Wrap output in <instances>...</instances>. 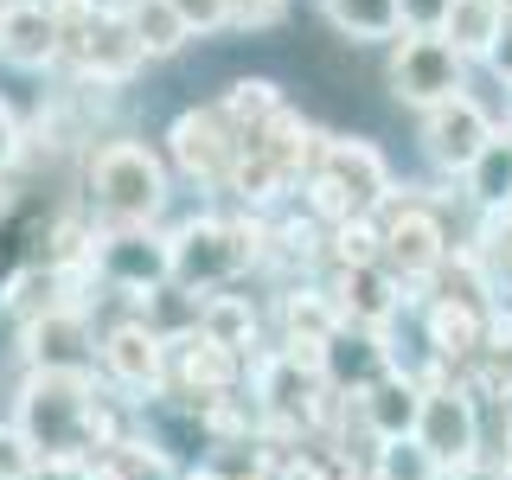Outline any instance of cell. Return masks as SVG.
<instances>
[{"label": "cell", "instance_id": "cell-1", "mask_svg": "<svg viewBox=\"0 0 512 480\" xmlns=\"http://www.w3.org/2000/svg\"><path fill=\"white\" fill-rule=\"evenodd\" d=\"M96 397L84 372H32L20 391V416H13V436L32 448V461H64L77 448L96 442Z\"/></svg>", "mask_w": 512, "mask_h": 480}, {"label": "cell", "instance_id": "cell-2", "mask_svg": "<svg viewBox=\"0 0 512 480\" xmlns=\"http://www.w3.org/2000/svg\"><path fill=\"white\" fill-rule=\"evenodd\" d=\"M84 186H90V205L109 231H148L160 218V205H167V167L141 141H103V148H90Z\"/></svg>", "mask_w": 512, "mask_h": 480}, {"label": "cell", "instance_id": "cell-3", "mask_svg": "<svg viewBox=\"0 0 512 480\" xmlns=\"http://www.w3.org/2000/svg\"><path fill=\"white\" fill-rule=\"evenodd\" d=\"M263 231L231 218H192L167 237V276L180 288H224L244 263H256Z\"/></svg>", "mask_w": 512, "mask_h": 480}, {"label": "cell", "instance_id": "cell-4", "mask_svg": "<svg viewBox=\"0 0 512 480\" xmlns=\"http://www.w3.org/2000/svg\"><path fill=\"white\" fill-rule=\"evenodd\" d=\"M378 263L397 276V288L416 282V276H436V263L448 256V237H442V224L429 205H416V199H384L378 212Z\"/></svg>", "mask_w": 512, "mask_h": 480}, {"label": "cell", "instance_id": "cell-5", "mask_svg": "<svg viewBox=\"0 0 512 480\" xmlns=\"http://www.w3.org/2000/svg\"><path fill=\"white\" fill-rule=\"evenodd\" d=\"M461 71H468V58H461L442 32H404L397 52H391V96L410 103V109H436V103L468 90Z\"/></svg>", "mask_w": 512, "mask_h": 480}, {"label": "cell", "instance_id": "cell-6", "mask_svg": "<svg viewBox=\"0 0 512 480\" xmlns=\"http://www.w3.org/2000/svg\"><path fill=\"white\" fill-rule=\"evenodd\" d=\"M64 64H71L84 84H96V90H116V84H128V77L141 71V45L128 39V20L116 7H90L84 13V26L71 32V45H64Z\"/></svg>", "mask_w": 512, "mask_h": 480}, {"label": "cell", "instance_id": "cell-7", "mask_svg": "<svg viewBox=\"0 0 512 480\" xmlns=\"http://www.w3.org/2000/svg\"><path fill=\"white\" fill-rule=\"evenodd\" d=\"M314 173L346 199L352 218H372L378 205L391 199V167H384V154L372 148V141H359V135H327Z\"/></svg>", "mask_w": 512, "mask_h": 480}, {"label": "cell", "instance_id": "cell-8", "mask_svg": "<svg viewBox=\"0 0 512 480\" xmlns=\"http://www.w3.org/2000/svg\"><path fill=\"white\" fill-rule=\"evenodd\" d=\"M90 263L96 276L122 295H160L173 276H167V237L154 231H103L90 237Z\"/></svg>", "mask_w": 512, "mask_h": 480}, {"label": "cell", "instance_id": "cell-9", "mask_svg": "<svg viewBox=\"0 0 512 480\" xmlns=\"http://www.w3.org/2000/svg\"><path fill=\"white\" fill-rule=\"evenodd\" d=\"M167 148H173V160H180L186 180L224 186L231 167H237V154H244V141L231 135V122H224L218 109H186V116L167 128Z\"/></svg>", "mask_w": 512, "mask_h": 480}, {"label": "cell", "instance_id": "cell-10", "mask_svg": "<svg viewBox=\"0 0 512 480\" xmlns=\"http://www.w3.org/2000/svg\"><path fill=\"white\" fill-rule=\"evenodd\" d=\"M487 141H493V122H487V109H480L468 90L436 103V109H423V154L436 160L442 173H468Z\"/></svg>", "mask_w": 512, "mask_h": 480}, {"label": "cell", "instance_id": "cell-11", "mask_svg": "<svg viewBox=\"0 0 512 480\" xmlns=\"http://www.w3.org/2000/svg\"><path fill=\"white\" fill-rule=\"evenodd\" d=\"M474 436H480V423H474L468 397H461V391H429L410 442L423 448L436 468H461V461H474Z\"/></svg>", "mask_w": 512, "mask_h": 480}, {"label": "cell", "instance_id": "cell-12", "mask_svg": "<svg viewBox=\"0 0 512 480\" xmlns=\"http://www.w3.org/2000/svg\"><path fill=\"white\" fill-rule=\"evenodd\" d=\"M327 301L340 308V327H365V333H378L384 320L397 314L404 288H397V276H391L384 263H346Z\"/></svg>", "mask_w": 512, "mask_h": 480}, {"label": "cell", "instance_id": "cell-13", "mask_svg": "<svg viewBox=\"0 0 512 480\" xmlns=\"http://www.w3.org/2000/svg\"><path fill=\"white\" fill-rule=\"evenodd\" d=\"M26 340H32V365H39V372H84V365L96 359L90 320L77 308H45L26 327Z\"/></svg>", "mask_w": 512, "mask_h": 480}, {"label": "cell", "instance_id": "cell-14", "mask_svg": "<svg viewBox=\"0 0 512 480\" xmlns=\"http://www.w3.org/2000/svg\"><path fill=\"white\" fill-rule=\"evenodd\" d=\"M103 365L122 391H154L167 378V340L154 327H141V320H128V327H116L103 340Z\"/></svg>", "mask_w": 512, "mask_h": 480}, {"label": "cell", "instance_id": "cell-15", "mask_svg": "<svg viewBox=\"0 0 512 480\" xmlns=\"http://www.w3.org/2000/svg\"><path fill=\"white\" fill-rule=\"evenodd\" d=\"M416 416H423V391H416L410 378L384 372L378 384H365V423L378 429V442H410Z\"/></svg>", "mask_w": 512, "mask_h": 480}, {"label": "cell", "instance_id": "cell-16", "mask_svg": "<svg viewBox=\"0 0 512 480\" xmlns=\"http://www.w3.org/2000/svg\"><path fill=\"white\" fill-rule=\"evenodd\" d=\"M384 365L391 359H384L378 333H365V327H340L320 346V378H333V384H378Z\"/></svg>", "mask_w": 512, "mask_h": 480}, {"label": "cell", "instance_id": "cell-17", "mask_svg": "<svg viewBox=\"0 0 512 480\" xmlns=\"http://www.w3.org/2000/svg\"><path fill=\"white\" fill-rule=\"evenodd\" d=\"M282 327H288V352H308V359L320 365V346L340 333V308H333L320 288H295V295L282 301Z\"/></svg>", "mask_w": 512, "mask_h": 480}, {"label": "cell", "instance_id": "cell-18", "mask_svg": "<svg viewBox=\"0 0 512 480\" xmlns=\"http://www.w3.org/2000/svg\"><path fill=\"white\" fill-rule=\"evenodd\" d=\"M282 109H288V103H282V90L269 84V77H237V84L224 90L218 116L231 122V135H237V141H256V135H263L269 122L282 116Z\"/></svg>", "mask_w": 512, "mask_h": 480}, {"label": "cell", "instance_id": "cell-19", "mask_svg": "<svg viewBox=\"0 0 512 480\" xmlns=\"http://www.w3.org/2000/svg\"><path fill=\"white\" fill-rule=\"evenodd\" d=\"M500 26H506L500 0H448L442 39L455 45L461 58H487V52H493V39H500Z\"/></svg>", "mask_w": 512, "mask_h": 480}, {"label": "cell", "instance_id": "cell-20", "mask_svg": "<svg viewBox=\"0 0 512 480\" xmlns=\"http://www.w3.org/2000/svg\"><path fill=\"white\" fill-rule=\"evenodd\" d=\"M116 13L128 20V39L141 45V58H173V52L192 39V32L173 20L167 0H128V7H116Z\"/></svg>", "mask_w": 512, "mask_h": 480}, {"label": "cell", "instance_id": "cell-21", "mask_svg": "<svg viewBox=\"0 0 512 480\" xmlns=\"http://www.w3.org/2000/svg\"><path fill=\"white\" fill-rule=\"evenodd\" d=\"M480 340H487V314L474 301H436L429 308V346L442 359H468V352H480Z\"/></svg>", "mask_w": 512, "mask_h": 480}, {"label": "cell", "instance_id": "cell-22", "mask_svg": "<svg viewBox=\"0 0 512 480\" xmlns=\"http://www.w3.org/2000/svg\"><path fill=\"white\" fill-rule=\"evenodd\" d=\"M468 192H474L480 212H506V205H512V128H506V135L493 128V141L480 148V160L468 167Z\"/></svg>", "mask_w": 512, "mask_h": 480}, {"label": "cell", "instance_id": "cell-23", "mask_svg": "<svg viewBox=\"0 0 512 480\" xmlns=\"http://www.w3.org/2000/svg\"><path fill=\"white\" fill-rule=\"evenodd\" d=\"M327 20L346 32L352 45H378V39H397L404 20H397V0H320Z\"/></svg>", "mask_w": 512, "mask_h": 480}, {"label": "cell", "instance_id": "cell-24", "mask_svg": "<svg viewBox=\"0 0 512 480\" xmlns=\"http://www.w3.org/2000/svg\"><path fill=\"white\" fill-rule=\"evenodd\" d=\"M237 192V199L244 205H269V199H282V186H288V173L276 167V160H269L263 148H244L237 154V167H231V180H224Z\"/></svg>", "mask_w": 512, "mask_h": 480}, {"label": "cell", "instance_id": "cell-25", "mask_svg": "<svg viewBox=\"0 0 512 480\" xmlns=\"http://www.w3.org/2000/svg\"><path fill=\"white\" fill-rule=\"evenodd\" d=\"M199 333H205V340H218L224 352H237V346L256 340V314L244 308V301H231V295H212L199 308Z\"/></svg>", "mask_w": 512, "mask_h": 480}, {"label": "cell", "instance_id": "cell-26", "mask_svg": "<svg viewBox=\"0 0 512 480\" xmlns=\"http://www.w3.org/2000/svg\"><path fill=\"white\" fill-rule=\"evenodd\" d=\"M173 352H180V378L199 384V391H218V384L231 378V352H224L218 340H205V333H186Z\"/></svg>", "mask_w": 512, "mask_h": 480}, {"label": "cell", "instance_id": "cell-27", "mask_svg": "<svg viewBox=\"0 0 512 480\" xmlns=\"http://www.w3.org/2000/svg\"><path fill=\"white\" fill-rule=\"evenodd\" d=\"M378 480H442V468H436V461H429L416 442H384Z\"/></svg>", "mask_w": 512, "mask_h": 480}, {"label": "cell", "instance_id": "cell-28", "mask_svg": "<svg viewBox=\"0 0 512 480\" xmlns=\"http://www.w3.org/2000/svg\"><path fill=\"white\" fill-rule=\"evenodd\" d=\"M333 244H340V269L346 263H378V224L346 218V224H333Z\"/></svg>", "mask_w": 512, "mask_h": 480}, {"label": "cell", "instance_id": "cell-29", "mask_svg": "<svg viewBox=\"0 0 512 480\" xmlns=\"http://www.w3.org/2000/svg\"><path fill=\"white\" fill-rule=\"evenodd\" d=\"M276 20H282V0H224V26L256 32V26H276Z\"/></svg>", "mask_w": 512, "mask_h": 480}, {"label": "cell", "instance_id": "cell-30", "mask_svg": "<svg viewBox=\"0 0 512 480\" xmlns=\"http://www.w3.org/2000/svg\"><path fill=\"white\" fill-rule=\"evenodd\" d=\"M167 7L186 32H218L224 26V0H167Z\"/></svg>", "mask_w": 512, "mask_h": 480}, {"label": "cell", "instance_id": "cell-31", "mask_svg": "<svg viewBox=\"0 0 512 480\" xmlns=\"http://www.w3.org/2000/svg\"><path fill=\"white\" fill-rule=\"evenodd\" d=\"M397 20H404L410 32H442L448 0H397Z\"/></svg>", "mask_w": 512, "mask_h": 480}, {"label": "cell", "instance_id": "cell-32", "mask_svg": "<svg viewBox=\"0 0 512 480\" xmlns=\"http://www.w3.org/2000/svg\"><path fill=\"white\" fill-rule=\"evenodd\" d=\"M26 154V135H20V122H13V109L0 103V180L13 173V160Z\"/></svg>", "mask_w": 512, "mask_h": 480}, {"label": "cell", "instance_id": "cell-33", "mask_svg": "<svg viewBox=\"0 0 512 480\" xmlns=\"http://www.w3.org/2000/svg\"><path fill=\"white\" fill-rule=\"evenodd\" d=\"M487 64H493V71H500L506 84H512V20L500 26V39H493V52H487Z\"/></svg>", "mask_w": 512, "mask_h": 480}, {"label": "cell", "instance_id": "cell-34", "mask_svg": "<svg viewBox=\"0 0 512 480\" xmlns=\"http://www.w3.org/2000/svg\"><path fill=\"white\" fill-rule=\"evenodd\" d=\"M448 480H506V468H480V461H461Z\"/></svg>", "mask_w": 512, "mask_h": 480}, {"label": "cell", "instance_id": "cell-35", "mask_svg": "<svg viewBox=\"0 0 512 480\" xmlns=\"http://www.w3.org/2000/svg\"><path fill=\"white\" fill-rule=\"evenodd\" d=\"M500 256H506V276H512V224L500 231Z\"/></svg>", "mask_w": 512, "mask_h": 480}]
</instances>
